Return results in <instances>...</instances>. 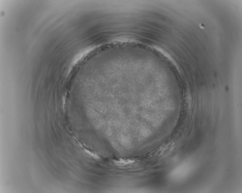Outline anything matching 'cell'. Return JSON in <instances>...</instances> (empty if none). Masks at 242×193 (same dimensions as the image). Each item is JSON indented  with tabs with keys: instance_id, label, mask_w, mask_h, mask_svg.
<instances>
[{
	"instance_id": "cell-1",
	"label": "cell",
	"mask_w": 242,
	"mask_h": 193,
	"mask_svg": "<svg viewBox=\"0 0 242 193\" xmlns=\"http://www.w3.org/2000/svg\"><path fill=\"white\" fill-rule=\"evenodd\" d=\"M136 162V160L133 159H123L120 158L114 161L115 164L117 165L123 166L133 164Z\"/></svg>"
},
{
	"instance_id": "cell-2",
	"label": "cell",
	"mask_w": 242,
	"mask_h": 193,
	"mask_svg": "<svg viewBox=\"0 0 242 193\" xmlns=\"http://www.w3.org/2000/svg\"><path fill=\"white\" fill-rule=\"evenodd\" d=\"M79 145L82 148L84 152H85L86 154H87L88 155H89V156H90L91 157L93 158L94 159H100V156L96 153L91 150V149L88 148L86 147L85 146H84L83 145L81 144V143H79Z\"/></svg>"
}]
</instances>
